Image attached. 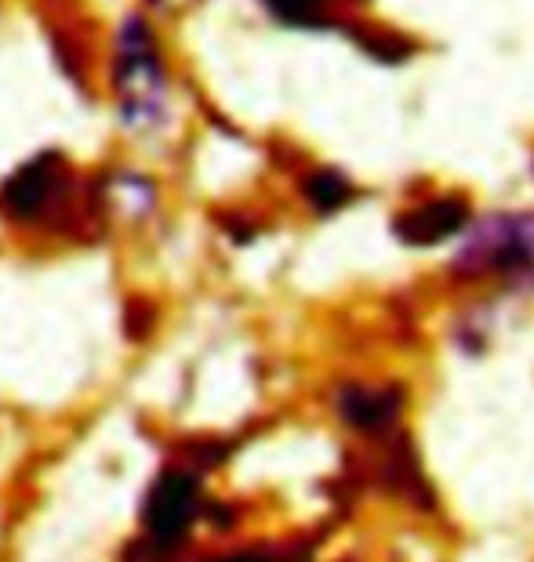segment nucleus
<instances>
[{
  "mask_svg": "<svg viewBox=\"0 0 534 562\" xmlns=\"http://www.w3.org/2000/svg\"><path fill=\"white\" fill-rule=\"evenodd\" d=\"M469 225V203L461 196H436L414 211H403L393 222V233L411 247H433L458 236Z\"/></svg>",
  "mask_w": 534,
  "mask_h": 562,
  "instance_id": "6",
  "label": "nucleus"
},
{
  "mask_svg": "<svg viewBox=\"0 0 534 562\" xmlns=\"http://www.w3.org/2000/svg\"><path fill=\"white\" fill-rule=\"evenodd\" d=\"M69 193V167L58 153H44V157L22 164L15 175L0 189V207L11 222L41 225L55 214L58 203Z\"/></svg>",
  "mask_w": 534,
  "mask_h": 562,
  "instance_id": "4",
  "label": "nucleus"
},
{
  "mask_svg": "<svg viewBox=\"0 0 534 562\" xmlns=\"http://www.w3.org/2000/svg\"><path fill=\"white\" fill-rule=\"evenodd\" d=\"M211 461L215 453L208 450L160 464L138 508V552H132V562H168L182 555L186 541L208 516L204 480Z\"/></svg>",
  "mask_w": 534,
  "mask_h": 562,
  "instance_id": "1",
  "label": "nucleus"
},
{
  "mask_svg": "<svg viewBox=\"0 0 534 562\" xmlns=\"http://www.w3.org/2000/svg\"><path fill=\"white\" fill-rule=\"evenodd\" d=\"M305 193H310L316 211H335L353 200V186L338 171H316L310 178V186H305Z\"/></svg>",
  "mask_w": 534,
  "mask_h": 562,
  "instance_id": "9",
  "label": "nucleus"
},
{
  "mask_svg": "<svg viewBox=\"0 0 534 562\" xmlns=\"http://www.w3.org/2000/svg\"><path fill=\"white\" fill-rule=\"evenodd\" d=\"M116 94H121L124 116L138 124H153L164 110V74L153 47V33L132 19L121 33V58H116Z\"/></svg>",
  "mask_w": 534,
  "mask_h": 562,
  "instance_id": "3",
  "label": "nucleus"
},
{
  "mask_svg": "<svg viewBox=\"0 0 534 562\" xmlns=\"http://www.w3.org/2000/svg\"><path fill=\"white\" fill-rule=\"evenodd\" d=\"M263 4L291 26H327L335 8L349 4V0H263Z\"/></svg>",
  "mask_w": 534,
  "mask_h": 562,
  "instance_id": "7",
  "label": "nucleus"
},
{
  "mask_svg": "<svg viewBox=\"0 0 534 562\" xmlns=\"http://www.w3.org/2000/svg\"><path fill=\"white\" fill-rule=\"evenodd\" d=\"M310 555L313 552L305 544H247V548H233V552L189 559V562H310Z\"/></svg>",
  "mask_w": 534,
  "mask_h": 562,
  "instance_id": "8",
  "label": "nucleus"
},
{
  "mask_svg": "<svg viewBox=\"0 0 534 562\" xmlns=\"http://www.w3.org/2000/svg\"><path fill=\"white\" fill-rule=\"evenodd\" d=\"M338 414L346 417L356 432L382 439L397 428L403 414V392L397 385H342L338 392Z\"/></svg>",
  "mask_w": 534,
  "mask_h": 562,
  "instance_id": "5",
  "label": "nucleus"
},
{
  "mask_svg": "<svg viewBox=\"0 0 534 562\" xmlns=\"http://www.w3.org/2000/svg\"><path fill=\"white\" fill-rule=\"evenodd\" d=\"M450 269L461 280H498L513 291H534V211L488 214L466 233Z\"/></svg>",
  "mask_w": 534,
  "mask_h": 562,
  "instance_id": "2",
  "label": "nucleus"
}]
</instances>
